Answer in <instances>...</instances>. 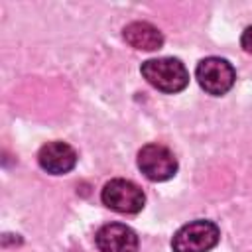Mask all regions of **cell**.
Segmentation results:
<instances>
[{"label": "cell", "instance_id": "obj_9", "mask_svg": "<svg viewBox=\"0 0 252 252\" xmlns=\"http://www.w3.org/2000/svg\"><path fill=\"white\" fill-rule=\"evenodd\" d=\"M240 45L244 47V51L252 53V26H248V28L242 32V37H240Z\"/></svg>", "mask_w": 252, "mask_h": 252}, {"label": "cell", "instance_id": "obj_5", "mask_svg": "<svg viewBox=\"0 0 252 252\" xmlns=\"http://www.w3.org/2000/svg\"><path fill=\"white\" fill-rule=\"evenodd\" d=\"M138 167L150 181H165L175 175L177 159L169 148L161 144H146L138 152Z\"/></svg>", "mask_w": 252, "mask_h": 252}, {"label": "cell", "instance_id": "obj_4", "mask_svg": "<svg viewBox=\"0 0 252 252\" xmlns=\"http://www.w3.org/2000/svg\"><path fill=\"white\" fill-rule=\"evenodd\" d=\"M102 203L122 215H134L144 209L146 195L144 191L130 179H110L100 193Z\"/></svg>", "mask_w": 252, "mask_h": 252}, {"label": "cell", "instance_id": "obj_1", "mask_svg": "<svg viewBox=\"0 0 252 252\" xmlns=\"http://www.w3.org/2000/svg\"><path fill=\"white\" fill-rule=\"evenodd\" d=\"M140 73L154 89L167 94L179 93L189 85V73L185 65L175 57L148 59L142 63Z\"/></svg>", "mask_w": 252, "mask_h": 252}, {"label": "cell", "instance_id": "obj_8", "mask_svg": "<svg viewBox=\"0 0 252 252\" xmlns=\"http://www.w3.org/2000/svg\"><path fill=\"white\" fill-rule=\"evenodd\" d=\"M122 37L128 45L134 49H144V51H156L163 45V35L161 32L148 24V22H132L122 30Z\"/></svg>", "mask_w": 252, "mask_h": 252}, {"label": "cell", "instance_id": "obj_7", "mask_svg": "<svg viewBox=\"0 0 252 252\" xmlns=\"http://www.w3.org/2000/svg\"><path fill=\"white\" fill-rule=\"evenodd\" d=\"M37 161H39L41 169H45L47 173L63 175L75 167L77 152L69 144L55 140V142H47L45 146H41V150L37 154Z\"/></svg>", "mask_w": 252, "mask_h": 252}, {"label": "cell", "instance_id": "obj_3", "mask_svg": "<svg viewBox=\"0 0 252 252\" xmlns=\"http://www.w3.org/2000/svg\"><path fill=\"white\" fill-rule=\"evenodd\" d=\"M195 77H197L201 89L213 96L226 94L236 81V73H234L232 65L222 57L201 59L195 69Z\"/></svg>", "mask_w": 252, "mask_h": 252}, {"label": "cell", "instance_id": "obj_2", "mask_svg": "<svg viewBox=\"0 0 252 252\" xmlns=\"http://www.w3.org/2000/svg\"><path fill=\"white\" fill-rule=\"evenodd\" d=\"M220 230L211 220H191L183 224L171 238L173 252H209L217 246Z\"/></svg>", "mask_w": 252, "mask_h": 252}, {"label": "cell", "instance_id": "obj_6", "mask_svg": "<svg viewBox=\"0 0 252 252\" xmlns=\"http://www.w3.org/2000/svg\"><path fill=\"white\" fill-rule=\"evenodd\" d=\"M96 248L100 252H138L136 232L122 222H108L94 234Z\"/></svg>", "mask_w": 252, "mask_h": 252}]
</instances>
